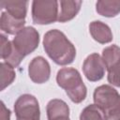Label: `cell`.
<instances>
[{
  "label": "cell",
  "instance_id": "obj_1",
  "mask_svg": "<svg viewBox=\"0 0 120 120\" xmlns=\"http://www.w3.org/2000/svg\"><path fill=\"white\" fill-rule=\"evenodd\" d=\"M43 48L47 55L59 66L69 65L76 57L75 46L58 29L49 30L44 35Z\"/></svg>",
  "mask_w": 120,
  "mask_h": 120
},
{
  "label": "cell",
  "instance_id": "obj_2",
  "mask_svg": "<svg viewBox=\"0 0 120 120\" xmlns=\"http://www.w3.org/2000/svg\"><path fill=\"white\" fill-rule=\"evenodd\" d=\"M57 84L66 91L69 99L74 103H81L87 95V89L80 72L74 68H62L56 75Z\"/></svg>",
  "mask_w": 120,
  "mask_h": 120
},
{
  "label": "cell",
  "instance_id": "obj_3",
  "mask_svg": "<svg viewBox=\"0 0 120 120\" xmlns=\"http://www.w3.org/2000/svg\"><path fill=\"white\" fill-rule=\"evenodd\" d=\"M93 98L94 103L103 112L104 117L120 110V94L109 84L98 86L94 91Z\"/></svg>",
  "mask_w": 120,
  "mask_h": 120
},
{
  "label": "cell",
  "instance_id": "obj_4",
  "mask_svg": "<svg viewBox=\"0 0 120 120\" xmlns=\"http://www.w3.org/2000/svg\"><path fill=\"white\" fill-rule=\"evenodd\" d=\"M39 44V34L32 26L22 28L12 39V45L15 52L21 59L32 53Z\"/></svg>",
  "mask_w": 120,
  "mask_h": 120
},
{
  "label": "cell",
  "instance_id": "obj_5",
  "mask_svg": "<svg viewBox=\"0 0 120 120\" xmlns=\"http://www.w3.org/2000/svg\"><path fill=\"white\" fill-rule=\"evenodd\" d=\"M58 5L55 0H35L32 2V20L36 24H50L58 21Z\"/></svg>",
  "mask_w": 120,
  "mask_h": 120
},
{
  "label": "cell",
  "instance_id": "obj_6",
  "mask_svg": "<svg viewBox=\"0 0 120 120\" xmlns=\"http://www.w3.org/2000/svg\"><path fill=\"white\" fill-rule=\"evenodd\" d=\"M16 120H40V109L37 98L31 94L21 95L14 103Z\"/></svg>",
  "mask_w": 120,
  "mask_h": 120
},
{
  "label": "cell",
  "instance_id": "obj_7",
  "mask_svg": "<svg viewBox=\"0 0 120 120\" xmlns=\"http://www.w3.org/2000/svg\"><path fill=\"white\" fill-rule=\"evenodd\" d=\"M106 70V66L102 57L97 52L89 54L83 61L82 71L86 79L90 82H98L101 80L104 77Z\"/></svg>",
  "mask_w": 120,
  "mask_h": 120
},
{
  "label": "cell",
  "instance_id": "obj_8",
  "mask_svg": "<svg viewBox=\"0 0 120 120\" xmlns=\"http://www.w3.org/2000/svg\"><path fill=\"white\" fill-rule=\"evenodd\" d=\"M28 75L35 83H44L51 76V67L49 62L42 56L34 57L28 66Z\"/></svg>",
  "mask_w": 120,
  "mask_h": 120
},
{
  "label": "cell",
  "instance_id": "obj_9",
  "mask_svg": "<svg viewBox=\"0 0 120 120\" xmlns=\"http://www.w3.org/2000/svg\"><path fill=\"white\" fill-rule=\"evenodd\" d=\"M48 120H70L68 104L58 98L51 99L46 106Z\"/></svg>",
  "mask_w": 120,
  "mask_h": 120
},
{
  "label": "cell",
  "instance_id": "obj_10",
  "mask_svg": "<svg viewBox=\"0 0 120 120\" xmlns=\"http://www.w3.org/2000/svg\"><path fill=\"white\" fill-rule=\"evenodd\" d=\"M89 33L91 37L100 44L109 43L113 38L110 26L100 21H94L90 22Z\"/></svg>",
  "mask_w": 120,
  "mask_h": 120
},
{
  "label": "cell",
  "instance_id": "obj_11",
  "mask_svg": "<svg viewBox=\"0 0 120 120\" xmlns=\"http://www.w3.org/2000/svg\"><path fill=\"white\" fill-rule=\"evenodd\" d=\"M25 20H19L7 11H2L0 18V28L3 32L8 35H17L22 28H24Z\"/></svg>",
  "mask_w": 120,
  "mask_h": 120
},
{
  "label": "cell",
  "instance_id": "obj_12",
  "mask_svg": "<svg viewBox=\"0 0 120 120\" xmlns=\"http://www.w3.org/2000/svg\"><path fill=\"white\" fill-rule=\"evenodd\" d=\"M82 2L77 0H63L59 2L60 11L58 15L59 22H66L71 21L80 11Z\"/></svg>",
  "mask_w": 120,
  "mask_h": 120
},
{
  "label": "cell",
  "instance_id": "obj_13",
  "mask_svg": "<svg viewBox=\"0 0 120 120\" xmlns=\"http://www.w3.org/2000/svg\"><path fill=\"white\" fill-rule=\"evenodd\" d=\"M27 1H1L0 7L9 15L19 19L25 20L27 13Z\"/></svg>",
  "mask_w": 120,
  "mask_h": 120
},
{
  "label": "cell",
  "instance_id": "obj_14",
  "mask_svg": "<svg viewBox=\"0 0 120 120\" xmlns=\"http://www.w3.org/2000/svg\"><path fill=\"white\" fill-rule=\"evenodd\" d=\"M96 11L107 18L115 17L120 13V1H98L96 3Z\"/></svg>",
  "mask_w": 120,
  "mask_h": 120
},
{
  "label": "cell",
  "instance_id": "obj_15",
  "mask_svg": "<svg viewBox=\"0 0 120 120\" xmlns=\"http://www.w3.org/2000/svg\"><path fill=\"white\" fill-rule=\"evenodd\" d=\"M101 57L106 66V69H110L120 61V47L112 44L104 48L102 50Z\"/></svg>",
  "mask_w": 120,
  "mask_h": 120
},
{
  "label": "cell",
  "instance_id": "obj_16",
  "mask_svg": "<svg viewBox=\"0 0 120 120\" xmlns=\"http://www.w3.org/2000/svg\"><path fill=\"white\" fill-rule=\"evenodd\" d=\"M1 90L3 91L6 87L10 85L15 80L16 73L14 71V68L6 62H2L1 65Z\"/></svg>",
  "mask_w": 120,
  "mask_h": 120
},
{
  "label": "cell",
  "instance_id": "obj_17",
  "mask_svg": "<svg viewBox=\"0 0 120 120\" xmlns=\"http://www.w3.org/2000/svg\"><path fill=\"white\" fill-rule=\"evenodd\" d=\"M80 120H104V113L95 103L90 104L82 111Z\"/></svg>",
  "mask_w": 120,
  "mask_h": 120
},
{
  "label": "cell",
  "instance_id": "obj_18",
  "mask_svg": "<svg viewBox=\"0 0 120 120\" xmlns=\"http://www.w3.org/2000/svg\"><path fill=\"white\" fill-rule=\"evenodd\" d=\"M1 46H0V54H1V58L5 61H7L9 56L12 53L13 51V46H12V41L8 40V38L4 35L1 34Z\"/></svg>",
  "mask_w": 120,
  "mask_h": 120
},
{
  "label": "cell",
  "instance_id": "obj_19",
  "mask_svg": "<svg viewBox=\"0 0 120 120\" xmlns=\"http://www.w3.org/2000/svg\"><path fill=\"white\" fill-rule=\"evenodd\" d=\"M107 71H108V76H107L108 82L113 86L120 87V61Z\"/></svg>",
  "mask_w": 120,
  "mask_h": 120
},
{
  "label": "cell",
  "instance_id": "obj_20",
  "mask_svg": "<svg viewBox=\"0 0 120 120\" xmlns=\"http://www.w3.org/2000/svg\"><path fill=\"white\" fill-rule=\"evenodd\" d=\"M1 120H10V111L6 108L3 101H1Z\"/></svg>",
  "mask_w": 120,
  "mask_h": 120
},
{
  "label": "cell",
  "instance_id": "obj_21",
  "mask_svg": "<svg viewBox=\"0 0 120 120\" xmlns=\"http://www.w3.org/2000/svg\"><path fill=\"white\" fill-rule=\"evenodd\" d=\"M104 120H120V110L107 114L104 117Z\"/></svg>",
  "mask_w": 120,
  "mask_h": 120
}]
</instances>
